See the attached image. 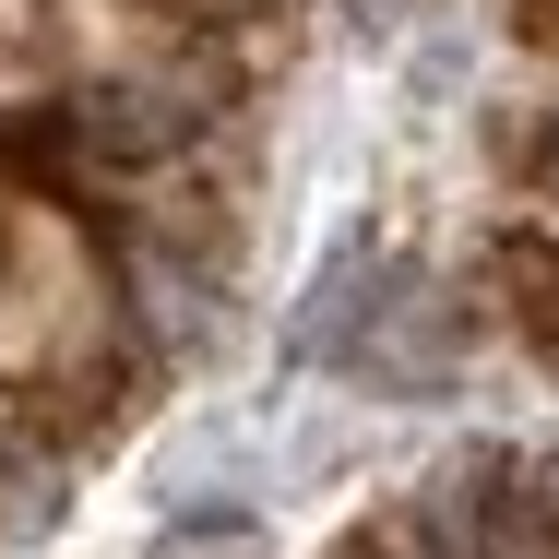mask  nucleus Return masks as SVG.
<instances>
[{
	"label": "nucleus",
	"instance_id": "nucleus-3",
	"mask_svg": "<svg viewBox=\"0 0 559 559\" xmlns=\"http://www.w3.org/2000/svg\"><path fill=\"white\" fill-rule=\"evenodd\" d=\"M405 12H417V0H345V24H357V36H405Z\"/></svg>",
	"mask_w": 559,
	"mask_h": 559
},
{
	"label": "nucleus",
	"instance_id": "nucleus-1",
	"mask_svg": "<svg viewBox=\"0 0 559 559\" xmlns=\"http://www.w3.org/2000/svg\"><path fill=\"white\" fill-rule=\"evenodd\" d=\"M84 131L108 143V155H179L191 131H203V96L167 72V84H119V96H96L84 108Z\"/></svg>",
	"mask_w": 559,
	"mask_h": 559
},
{
	"label": "nucleus",
	"instance_id": "nucleus-2",
	"mask_svg": "<svg viewBox=\"0 0 559 559\" xmlns=\"http://www.w3.org/2000/svg\"><path fill=\"white\" fill-rule=\"evenodd\" d=\"M155 559H250V512H203V524L155 536Z\"/></svg>",
	"mask_w": 559,
	"mask_h": 559
}]
</instances>
